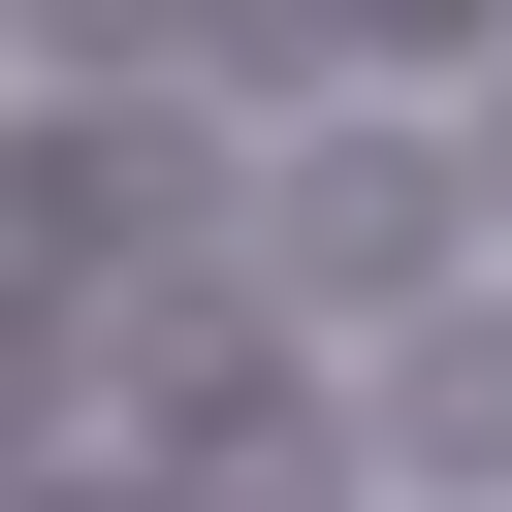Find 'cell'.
<instances>
[{
    "label": "cell",
    "instance_id": "3",
    "mask_svg": "<svg viewBox=\"0 0 512 512\" xmlns=\"http://www.w3.org/2000/svg\"><path fill=\"white\" fill-rule=\"evenodd\" d=\"M448 224H480V256H512V96H480V128H448Z\"/></svg>",
    "mask_w": 512,
    "mask_h": 512
},
{
    "label": "cell",
    "instance_id": "1",
    "mask_svg": "<svg viewBox=\"0 0 512 512\" xmlns=\"http://www.w3.org/2000/svg\"><path fill=\"white\" fill-rule=\"evenodd\" d=\"M224 288H256V320H416V288H480V224H448L416 128H320V160L224 192Z\"/></svg>",
    "mask_w": 512,
    "mask_h": 512
},
{
    "label": "cell",
    "instance_id": "2",
    "mask_svg": "<svg viewBox=\"0 0 512 512\" xmlns=\"http://www.w3.org/2000/svg\"><path fill=\"white\" fill-rule=\"evenodd\" d=\"M320 416H352V512H384V480H512V288H416Z\"/></svg>",
    "mask_w": 512,
    "mask_h": 512
},
{
    "label": "cell",
    "instance_id": "4",
    "mask_svg": "<svg viewBox=\"0 0 512 512\" xmlns=\"http://www.w3.org/2000/svg\"><path fill=\"white\" fill-rule=\"evenodd\" d=\"M32 512H160V480H32Z\"/></svg>",
    "mask_w": 512,
    "mask_h": 512
}]
</instances>
